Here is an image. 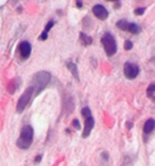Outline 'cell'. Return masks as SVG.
Returning a JSON list of instances; mask_svg holds the SVG:
<instances>
[{"label":"cell","instance_id":"1","mask_svg":"<svg viewBox=\"0 0 155 166\" xmlns=\"http://www.w3.org/2000/svg\"><path fill=\"white\" fill-rule=\"evenodd\" d=\"M50 80H52V74L47 71H40V72L35 73L32 77L31 85H30L34 91V96L41 94V91L46 89V87L50 82Z\"/></svg>","mask_w":155,"mask_h":166},{"label":"cell","instance_id":"2","mask_svg":"<svg viewBox=\"0 0 155 166\" xmlns=\"http://www.w3.org/2000/svg\"><path fill=\"white\" fill-rule=\"evenodd\" d=\"M33 138H34V131H33V127L31 125H24L22 127L20 136L16 141V146L23 149V150H26L31 147L32 142H33Z\"/></svg>","mask_w":155,"mask_h":166},{"label":"cell","instance_id":"3","mask_svg":"<svg viewBox=\"0 0 155 166\" xmlns=\"http://www.w3.org/2000/svg\"><path fill=\"white\" fill-rule=\"evenodd\" d=\"M101 42H102L104 50H105L106 55H107L108 57H112V56H114V55L116 53V50H117L116 41H115L114 37L111 34V33L106 32L103 37H102Z\"/></svg>","mask_w":155,"mask_h":166},{"label":"cell","instance_id":"4","mask_svg":"<svg viewBox=\"0 0 155 166\" xmlns=\"http://www.w3.org/2000/svg\"><path fill=\"white\" fill-rule=\"evenodd\" d=\"M33 96H34V91H33L32 87L26 88L25 91L23 92V94L20 97L17 104H16V112H17V113L21 114V113H23V112L25 110V108L28 107V105L30 104V101H31Z\"/></svg>","mask_w":155,"mask_h":166},{"label":"cell","instance_id":"5","mask_svg":"<svg viewBox=\"0 0 155 166\" xmlns=\"http://www.w3.org/2000/svg\"><path fill=\"white\" fill-rule=\"evenodd\" d=\"M140 72L139 70V66L137 64H134V63L127 62L124 64L123 66V74L124 76L129 80H134L138 76V74Z\"/></svg>","mask_w":155,"mask_h":166},{"label":"cell","instance_id":"6","mask_svg":"<svg viewBox=\"0 0 155 166\" xmlns=\"http://www.w3.org/2000/svg\"><path fill=\"white\" fill-rule=\"evenodd\" d=\"M18 52L23 59H28L32 52V46L29 41H22L18 44Z\"/></svg>","mask_w":155,"mask_h":166},{"label":"cell","instance_id":"7","mask_svg":"<svg viewBox=\"0 0 155 166\" xmlns=\"http://www.w3.org/2000/svg\"><path fill=\"white\" fill-rule=\"evenodd\" d=\"M93 15L98 18V20H101V21H105L107 17H108V11L107 9L104 7L103 5H95L93 7Z\"/></svg>","mask_w":155,"mask_h":166},{"label":"cell","instance_id":"8","mask_svg":"<svg viewBox=\"0 0 155 166\" xmlns=\"http://www.w3.org/2000/svg\"><path fill=\"white\" fill-rule=\"evenodd\" d=\"M93 126H95V120H93V115L89 116V117H86L84 120V127H83V132H82V138H88L91 131H93Z\"/></svg>","mask_w":155,"mask_h":166},{"label":"cell","instance_id":"9","mask_svg":"<svg viewBox=\"0 0 155 166\" xmlns=\"http://www.w3.org/2000/svg\"><path fill=\"white\" fill-rule=\"evenodd\" d=\"M65 65H66L67 70H69V71L71 72V74L73 75V77H74L76 81H80V77H79V70H78L76 64L71 62V60H67V62L65 63Z\"/></svg>","mask_w":155,"mask_h":166},{"label":"cell","instance_id":"10","mask_svg":"<svg viewBox=\"0 0 155 166\" xmlns=\"http://www.w3.org/2000/svg\"><path fill=\"white\" fill-rule=\"evenodd\" d=\"M155 129V121L153 118H148L144 124V133L145 134H149L151 132H153Z\"/></svg>","mask_w":155,"mask_h":166},{"label":"cell","instance_id":"11","mask_svg":"<svg viewBox=\"0 0 155 166\" xmlns=\"http://www.w3.org/2000/svg\"><path fill=\"white\" fill-rule=\"evenodd\" d=\"M80 41L83 46H90L93 43V38L89 37L88 34L83 33V32H80Z\"/></svg>","mask_w":155,"mask_h":166},{"label":"cell","instance_id":"12","mask_svg":"<svg viewBox=\"0 0 155 166\" xmlns=\"http://www.w3.org/2000/svg\"><path fill=\"white\" fill-rule=\"evenodd\" d=\"M17 81H18V79H14V80H11V83L8 84L7 90H8V92L11 94L16 92V90H17V88H18V85H20V82H17Z\"/></svg>","mask_w":155,"mask_h":166},{"label":"cell","instance_id":"13","mask_svg":"<svg viewBox=\"0 0 155 166\" xmlns=\"http://www.w3.org/2000/svg\"><path fill=\"white\" fill-rule=\"evenodd\" d=\"M127 31L132 33V34H138V33H140V31H142V27H140L138 24H134V23H130V22H129V25H128Z\"/></svg>","mask_w":155,"mask_h":166},{"label":"cell","instance_id":"14","mask_svg":"<svg viewBox=\"0 0 155 166\" xmlns=\"http://www.w3.org/2000/svg\"><path fill=\"white\" fill-rule=\"evenodd\" d=\"M146 94L148 98H153L155 94V82L151 83L148 87H147V90H146Z\"/></svg>","mask_w":155,"mask_h":166},{"label":"cell","instance_id":"15","mask_svg":"<svg viewBox=\"0 0 155 166\" xmlns=\"http://www.w3.org/2000/svg\"><path fill=\"white\" fill-rule=\"evenodd\" d=\"M128 25H129V22L125 21V20H120V21L116 22V26L122 31H127Z\"/></svg>","mask_w":155,"mask_h":166},{"label":"cell","instance_id":"16","mask_svg":"<svg viewBox=\"0 0 155 166\" xmlns=\"http://www.w3.org/2000/svg\"><path fill=\"white\" fill-rule=\"evenodd\" d=\"M81 114H82V116L84 118L89 117V116H91V110H90L89 107H83L82 109H81Z\"/></svg>","mask_w":155,"mask_h":166},{"label":"cell","instance_id":"17","mask_svg":"<svg viewBox=\"0 0 155 166\" xmlns=\"http://www.w3.org/2000/svg\"><path fill=\"white\" fill-rule=\"evenodd\" d=\"M132 47H134V43H132V42L130 41V40H125V42H124V49H125V50H131Z\"/></svg>","mask_w":155,"mask_h":166},{"label":"cell","instance_id":"18","mask_svg":"<svg viewBox=\"0 0 155 166\" xmlns=\"http://www.w3.org/2000/svg\"><path fill=\"white\" fill-rule=\"evenodd\" d=\"M54 25H55V21H52H52H49L48 23H47L46 27H45V32H47V33H48V32L52 30V27L54 26Z\"/></svg>","mask_w":155,"mask_h":166},{"label":"cell","instance_id":"19","mask_svg":"<svg viewBox=\"0 0 155 166\" xmlns=\"http://www.w3.org/2000/svg\"><path fill=\"white\" fill-rule=\"evenodd\" d=\"M145 9H146V8H144V7L136 8V9H134V14H136V15H138V16H140V15H143V14L145 13Z\"/></svg>","mask_w":155,"mask_h":166},{"label":"cell","instance_id":"20","mask_svg":"<svg viewBox=\"0 0 155 166\" xmlns=\"http://www.w3.org/2000/svg\"><path fill=\"white\" fill-rule=\"evenodd\" d=\"M72 126L73 127H75L76 130H80V127H81V125H80V122H79V120H73L72 121Z\"/></svg>","mask_w":155,"mask_h":166},{"label":"cell","instance_id":"21","mask_svg":"<svg viewBox=\"0 0 155 166\" xmlns=\"http://www.w3.org/2000/svg\"><path fill=\"white\" fill-rule=\"evenodd\" d=\"M47 38H48V33L47 32H42L41 34H40V37H39V39L42 40V41H45V40H47Z\"/></svg>","mask_w":155,"mask_h":166},{"label":"cell","instance_id":"22","mask_svg":"<svg viewBox=\"0 0 155 166\" xmlns=\"http://www.w3.org/2000/svg\"><path fill=\"white\" fill-rule=\"evenodd\" d=\"M42 159V155H39L35 157V159H34V163H40Z\"/></svg>","mask_w":155,"mask_h":166},{"label":"cell","instance_id":"23","mask_svg":"<svg viewBox=\"0 0 155 166\" xmlns=\"http://www.w3.org/2000/svg\"><path fill=\"white\" fill-rule=\"evenodd\" d=\"M76 7H78V8H81V7H82V1H76Z\"/></svg>","mask_w":155,"mask_h":166},{"label":"cell","instance_id":"24","mask_svg":"<svg viewBox=\"0 0 155 166\" xmlns=\"http://www.w3.org/2000/svg\"><path fill=\"white\" fill-rule=\"evenodd\" d=\"M120 6H121V4H120V2H117V4H115V7H116V8H117V7H120Z\"/></svg>","mask_w":155,"mask_h":166}]
</instances>
